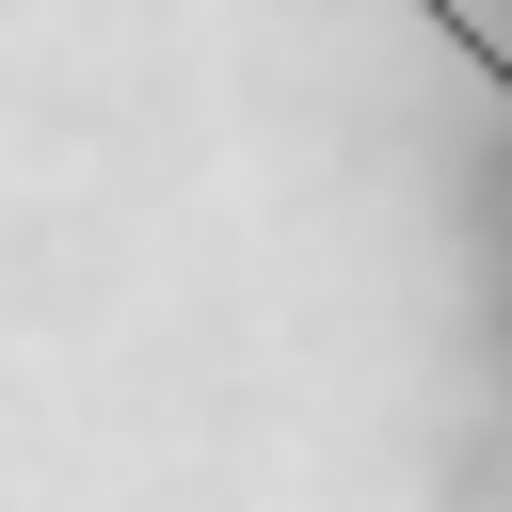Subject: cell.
<instances>
[{
  "label": "cell",
  "mask_w": 512,
  "mask_h": 512,
  "mask_svg": "<svg viewBox=\"0 0 512 512\" xmlns=\"http://www.w3.org/2000/svg\"><path fill=\"white\" fill-rule=\"evenodd\" d=\"M400 16H416V32H448V64H480V80H496V96H512V48H496V32H480V16H464V0H400Z\"/></svg>",
  "instance_id": "cell-1"
}]
</instances>
